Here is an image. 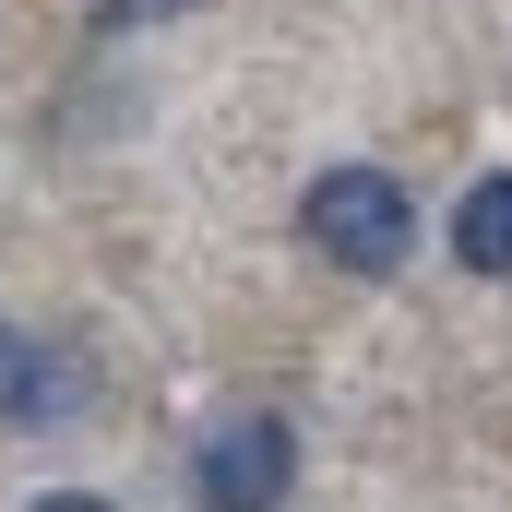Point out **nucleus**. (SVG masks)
Segmentation results:
<instances>
[{
	"label": "nucleus",
	"instance_id": "obj_6",
	"mask_svg": "<svg viewBox=\"0 0 512 512\" xmlns=\"http://www.w3.org/2000/svg\"><path fill=\"white\" fill-rule=\"evenodd\" d=\"M143 12H155V0H108V24H143Z\"/></svg>",
	"mask_w": 512,
	"mask_h": 512
},
{
	"label": "nucleus",
	"instance_id": "obj_7",
	"mask_svg": "<svg viewBox=\"0 0 512 512\" xmlns=\"http://www.w3.org/2000/svg\"><path fill=\"white\" fill-rule=\"evenodd\" d=\"M0 370H12V334H0Z\"/></svg>",
	"mask_w": 512,
	"mask_h": 512
},
{
	"label": "nucleus",
	"instance_id": "obj_2",
	"mask_svg": "<svg viewBox=\"0 0 512 512\" xmlns=\"http://www.w3.org/2000/svg\"><path fill=\"white\" fill-rule=\"evenodd\" d=\"M191 489H203V512H286V489H298V429H286V417H227V429H203Z\"/></svg>",
	"mask_w": 512,
	"mask_h": 512
},
{
	"label": "nucleus",
	"instance_id": "obj_4",
	"mask_svg": "<svg viewBox=\"0 0 512 512\" xmlns=\"http://www.w3.org/2000/svg\"><path fill=\"white\" fill-rule=\"evenodd\" d=\"M72 370H60V358H36V370H0V405H12V417H60V405H72Z\"/></svg>",
	"mask_w": 512,
	"mask_h": 512
},
{
	"label": "nucleus",
	"instance_id": "obj_1",
	"mask_svg": "<svg viewBox=\"0 0 512 512\" xmlns=\"http://www.w3.org/2000/svg\"><path fill=\"white\" fill-rule=\"evenodd\" d=\"M298 227H310V251L346 262V274H393L417 251V203L393 191V167H322L310 203H298Z\"/></svg>",
	"mask_w": 512,
	"mask_h": 512
},
{
	"label": "nucleus",
	"instance_id": "obj_5",
	"mask_svg": "<svg viewBox=\"0 0 512 512\" xmlns=\"http://www.w3.org/2000/svg\"><path fill=\"white\" fill-rule=\"evenodd\" d=\"M24 512H108L96 489H48V501H24Z\"/></svg>",
	"mask_w": 512,
	"mask_h": 512
},
{
	"label": "nucleus",
	"instance_id": "obj_3",
	"mask_svg": "<svg viewBox=\"0 0 512 512\" xmlns=\"http://www.w3.org/2000/svg\"><path fill=\"white\" fill-rule=\"evenodd\" d=\"M453 262H465V274H512V167H489V179L453 203Z\"/></svg>",
	"mask_w": 512,
	"mask_h": 512
}]
</instances>
